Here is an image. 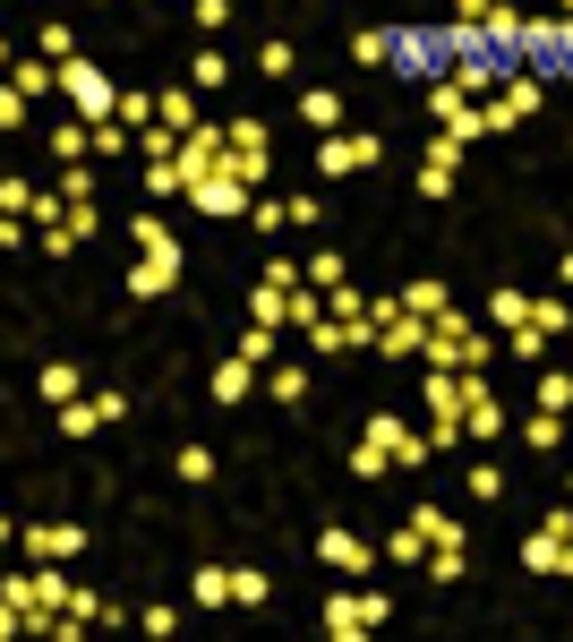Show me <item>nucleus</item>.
Instances as JSON below:
<instances>
[{
	"instance_id": "37998d69",
	"label": "nucleus",
	"mask_w": 573,
	"mask_h": 642,
	"mask_svg": "<svg viewBox=\"0 0 573 642\" xmlns=\"http://www.w3.org/2000/svg\"><path fill=\"white\" fill-rule=\"evenodd\" d=\"M309 283H317V291H334V283H351V266H343L334 249H317V257H309Z\"/></svg>"
},
{
	"instance_id": "79ce46f5",
	"label": "nucleus",
	"mask_w": 573,
	"mask_h": 642,
	"mask_svg": "<svg viewBox=\"0 0 573 642\" xmlns=\"http://www.w3.org/2000/svg\"><path fill=\"white\" fill-rule=\"evenodd\" d=\"M189 86H231V61H223V52H197V61H189Z\"/></svg>"
},
{
	"instance_id": "1a4fd4ad",
	"label": "nucleus",
	"mask_w": 573,
	"mask_h": 642,
	"mask_svg": "<svg viewBox=\"0 0 573 642\" xmlns=\"http://www.w3.org/2000/svg\"><path fill=\"white\" fill-rule=\"evenodd\" d=\"M317 557L334 566V574H351V582H360V574H377V557H385V548H368L360 531H317Z\"/></svg>"
},
{
	"instance_id": "39448f33",
	"label": "nucleus",
	"mask_w": 573,
	"mask_h": 642,
	"mask_svg": "<svg viewBox=\"0 0 573 642\" xmlns=\"http://www.w3.org/2000/svg\"><path fill=\"white\" fill-rule=\"evenodd\" d=\"M377 163H385V137H377V128H334V137H317V172H325V180L377 172Z\"/></svg>"
},
{
	"instance_id": "2eb2a0df",
	"label": "nucleus",
	"mask_w": 573,
	"mask_h": 642,
	"mask_svg": "<svg viewBox=\"0 0 573 642\" xmlns=\"http://www.w3.org/2000/svg\"><path fill=\"white\" fill-rule=\"evenodd\" d=\"M180 266H189V257H146V249H137V266H128V291H137V300H163V291L180 283Z\"/></svg>"
},
{
	"instance_id": "cd10ccee",
	"label": "nucleus",
	"mask_w": 573,
	"mask_h": 642,
	"mask_svg": "<svg viewBox=\"0 0 573 642\" xmlns=\"http://www.w3.org/2000/svg\"><path fill=\"white\" fill-rule=\"evenodd\" d=\"M34 394H43V403H77V369H69V360L34 369Z\"/></svg>"
},
{
	"instance_id": "a19ab883",
	"label": "nucleus",
	"mask_w": 573,
	"mask_h": 642,
	"mask_svg": "<svg viewBox=\"0 0 573 642\" xmlns=\"http://www.w3.org/2000/svg\"><path fill=\"white\" fill-rule=\"evenodd\" d=\"M522 437H531V446H565V412H531V420H522Z\"/></svg>"
},
{
	"instance_id": "423d86ee",
	"label": "nucleus",
	"mask_w": 573,
	"mask_h": 642,
	"mask_svg": "<svg viewBox=\"0 0 573 642\" xmlns=\"http://www.w3.org/2000/svg\"><path fill=\"white\" fill-rule=\"evenodd\" d=\"M317 617H325V634H334V642H360V634H377V625H385L394 609H385L377 591H334V600H325Z\"/></svg>"
},
{
	"instance_id": "09e8293b",
	"label": "nucleus",
	"mask_w": 573,
	"mask_h": 642,
	"mask_svg": "<svg viewBox=\"0 0 573 642\" xmlns=\"http://www.w3.org/2000/svg\"><path fill=\"white\" fill-rule=\"evenodd\" d=\"M428 574H437V582L462 574V540H437V548H428Z\"/></svg>"
},
{
	"instance_id": "3c124183",
	"label": "nucleus",
	"mask_w": 573,
	"mask_h": 642,
	"mask_svg": "<svg viewBox=\"0 0 573 642\" xmlns=\"http://www.w3.org/2000/svg\"><path fill=\"white\" fill-rule=\"evenodd\" d=\"M531 318H540L556 343H565V325H573V318H565V300H531Z\"/></svg>"
},
{
	"instance_id": "ddd939ff",
	"label": "nucleus",
	"mask_w": 573,
	"mask_h": 642,
	"mask_svg": "<svg viewBox=\"0 0 573 642\" xmlns=\"http://www.w3.org/2000/svg\"><path fill=\"white\" fill-rule=\"evenodd\" d=\"M368 437H377V446L394 454L403 472H419V463H428V446H437V437H419V428H403L394 412H377V420H368Z\"/></svg>"
},
{
	"instance_id": "ea45409f",
	"label": "nucleus",
	"mask_w": 573,
	"mask_h": 642,
	"mask_svg": "<svg viewBox=\"0 0 573 642\" xmlns=\"http://www.w3.org/2000/svg\"><path fill=\"white\" fill-rule=\"evenodd\" d=\"M231 609H265V574L257 566H231Z\"/></svg>"
},
{
	"instance_id": "58836bf2",
	"label": "nucleus",
	"mask_w": 573,
	"mask_h": 642,
	"mask_svg": "<svg viewBox=\"0 0 573 642\" xmlns=\"http://www.w3.org/2000/svg\"><path fill=\"white\" fill-rule=\"evenodd\" d=\"M403 309H411V318H446L454 300H446V283H411V291H403Z\"/></svg>"
},
{
	"instance_id": "bb28decb",
	"label": "nucleus",
	"mask_w": 573,
	"mask_h": 642,
	"mask_svg": "<svg viewBox=\"0 0 573 642\" xmlns=\"http://www.w3.org/2000/svg\"><path fill=\"white\" fill-rule=\"evenodd\" d=\"M274 352H283V325H257V318H249V334H240V360L274 369Z\"/></svg>"
},
{
	"instance_id": "864d4df0",
	"label": "nucleus",
	"mask_w": 573,
	"mask_h": 642,
	"mask_svg": "<svg viewBox=\"0 0 573 642\" xmlns=\"http://www.w3.org/2000/svg\"><path fill=\"white\" fill-rule=\"evenodd\" d=\"M197 27H206V34H223V27H231V0H197Z\"/></svg>"
},
{
	"instance_id": "c756f323",
	"label": "nucleus",
	"mask_w": 573,
	"mask_h": 642,
	"mask_svg": "<svg viewBox=\"0 0 573 642\" xmlns=\"http://www.w3.org/2000/svg\"><path fill=\"white\" fill-rule=\"evenodd\" d=\"M197 609H231V566H197Z\"/></svg>"
},
{
	"instance_id": "5701e85b",
	"label": "nucleus",
	"mask_w": 573,
	"mask_h": 642,
	"mask_svg": "<svg viewBox=\"0 0 573 642\" xmlns=\"http://www.w3.org/2000/svg\"><path fill=\"white\" fill-rule=\"evenodd\" d=\"M385 472H403V463H394V454H385L377 437H360V446H351V480H368V488H377Z\"/></svg>"
},
{
	"instance_id": "a878e982",
	"label": "nucleus",
	"mask_w": 573,
	"mask_h": 642,
	"mask_svg": "<svg viewBox=\"0 0 573 642\" xmlns=\"http://www.w3.org/2000/svg\"><path fill=\"white\" fill-rule=\"evenodd\" d=\"M128 240H137L146 257H180V240H171V224H163V215H137V224H128Z\"/></svg>"
},
{
	"instance_id": "f8f14e48",
	"label": "nucleus",
	"mask_w": 573,
	"mask_h": 642,
	"mask_svg": "<svg viewBox=\"0 0 573 642\" xmlns=\"http://www.w3.org/2000/svg\"><path fill=\"white\" fill-rule=\"evenodd\" d=\"M121 412H128V403L103 385V394H77V403H61V428H69V437H95V428H112Z\"/></svg>"
},
{
	"instance_id": "aec40b11",
	"label": "nucleus",
	"mask_w": 573,
	"mask_h": 642,
	"mask_svg": "<svg viewBox=\"0 0 573 642\" xmlns=\"http://www.w3.org/2000/svg\"><path fill=\"white\" fill-rule=\"evenodd\" d=\"M548 343H556V334H548L540 318H522V325H506V352L522 360V369H540V352H548Z\"/></svg>"
},
{
	"instance_id": "a211bd4d",
	"label": "nucleus",
	"mask_w": 573,
	"mask_h": 642,
	"mask_svg": "<svg viewBox=\"0 0 573 642\" xmlns=\"http://www.w3.org/2000/svg\"><path fill=\"white\" fill-rule=\"evenodd\" d=\"M249 318L257 325H291V283H265V275H257L249 283Z\"/></svg>"
},
{
	"instance_id": "e433bc0d",
	"label": "nucleus",
	"mask_w": 573,
	"mask_h": 642,
	"mask_svg": "<svg viewBox=\"0 0 573 642\" xmlns=\"http://www.w3.org/2000/svg\"><path fill=\"white\" fill-rule=\"evenodd\" d=\"M540 412H573V369H540Z\"/></svg>"
},
{
	"instance_id": "dca6fc26",
	"label": "nucleus",
	"mask_w": 573,
	"mask_h": 642,
	"mask_svg": "<svg viewBox=\"0 0 573 642\" xmlns=\"http://www.w3.org/2000/svg\"><path fill=\"white\" fill-rule=\"evenodd\" d=\"M419 343H428V318H411V309H403V318H385V325H377V360H411Z\"/></svg>"
},
{
	"instance_id": "c85d7f7f",
	"label": "nucleus",
	"mask_w": 573,
	"mask_h": 642,
	"mask_svg": "<svg viewBox=\"0 0 573 642\" xmlns=\"http://www.w3.org/2000/svg\"><path fill=\"white\" fill-rule=\"evenodd\" d=\"M385 557H394V566H428V531H419V522L385 531Z\"/></svg>"
},
{
	"instance_id": "2f4dec72",
	"label": "nucleus",
	"mask_w": 573,
	"mask_h": 642,
	"mask_svg": "<svg viewBox=\"0 0 573 642\" xmlns=\"http://www.w3.org/2000/svg\"><path fill=\"white\" fill-rule=\"evenodd\" d=\"M291 69H300V52H291L283 34H274V43H257V77H274V86H283Z\"/></svg>"
},
{
	"instance_id": "a18cd8bd",
	"label": "nucleus",
	"mask_w": 573,
	"mask_h": 642,
	"mask_svg": "<svg viewBox=\"0 0 573 642\" xmlns=\"http://www.w3.org/2000/svg\"><path fill=\"white\" fill-rule=\"evenodd\" d=\"M249 224H257V231H283V224H291V197H257Z\"/></svg>"
},
{
	"instance_id": "4be33fe9",
	"label": "nucleus",
	"mask_w": 573,
	"mask_h": 642,
	"mask_svg": "<svg viewBox=\"0 0 573 642\" xmlns=\"http://www.w3.org/2000/svg\"><path fill=\"white\" fill-rule=\"evenodd\" d=\"M163 128H180V137H189V128H206V121H197V86H163Z\"/></svg>"
},
{
	"instance_id": "8fccbe9b",
	"label": "nucleus",
	"mask_w": 573,
	"mask_h": 642,
	"mask_svg": "<svg viewBox=\"0 0 573 642\" xmlns=\"http://www.w3.org/2000/svg\"><path fill=\"white\" fill-rule=\"evenodd\" d=\"M180 480H215V454H206V446H180Z\"/></svg>"
},
{
	"instance_id": "4468645a",
	"label": "nucleus",
	"mask_w": 573,
	"mask_h": 642,
	"mask_svg": "<svg viewBox=\"0 0 573 642\" xmlns=\"http://www.w3.org/2000/svg\"><path fill=\"white\" fill-rule=\"evenodd\" d=\"M103 231V206H61V224H43V257H69L77 240Z\"/></svg>"
},
{
	"instance_id": "473e14b6",
	"label": "nucleus",
	"mask_w": 573,
	"mask_h": 642,
	"mask_svg": "<svg viewBox=\"0 0 573 642\" xmlns=\"http://www.w3.org/2000/svg\"><path fill=\"white\" fill-rule=\"evenodd\" d=\"M454 172H462V163H437V155H428V163H419V197H428V206H446V197H454Z\"/></svg>"
},
{
	"instance_id": "7c9ffc66",
	"label": "nucleus",
	"mask_w": 573,
	"mask_h": 642,
	"mask_svg": "<svg viewBox=\"0 0 573 642\" xmlns=\"http://www.w3.org/2000/svg\"><path fill=\"white\" fill-rule=\"evenodd\" d=\"M9 86H18V95H52V86H61V69H43V61H9Z\"/></svg>"
},
{
	"instance_id": "b1692460",
	"label": "nucleus",
	"mask_w": 573,
	"mask_h": 642,
	"mask_svg": "<svg viewBox=\"0 0 573 642\" xmlns=\"http://www.w3.org/2000/svg\"><path fill=\"white\" fill-rule=\"evenodd\" d=\"M522 318H531V291H513V283L488 291V325H497V334H506V325H522Z\"/></svg>"
},
{
	"instance_id": "5fc2aeb1",
	"label": "nucleus",
	"mask_w": 573,
	"mask_h": 642,
	"mask_svg": "<svg viewBox=\"0 0 573 642\" xmlns=\"http://www.w3.org/2000/svg\"><path fill=\"white\" fill-rule=\"evenodd\" d=\"M556 9H565V18H573V0H556Z\"/></svg>"
},
{
	"instance_id": "f704fd0d",
	"label": "nucleus",
	"mask_w": 573,
	"mask_h": 642,
	"mask_svg": "<svg viewBox=\"0 0 573 642\" xmlns=\"http://www.w3.org/2000/svg\"><path fill=\"white\" fill-rule=\"evenodd\" d=\"M61 197H69V206H95V197H103V180L86 172V163H61Z\"/></svg>"
},
{
	"instance_id": "4c0bfd02",
	"label": "nucleus",
	"mask_w": 573,
	"mask_h": 642,
	"mask_svg": "<svg viewBox=\"0 0 573 642\" xmlns=\"http://www.w3.org/2000/svg\"><path fill=\"white\" fill-rule=\"evenodd\" d=\"M231 172H240L249 189H265V146H249V137H231Z\"/></svg>"
},
{
	"instance_id": "c03bdc74",
	"label": "nucleus",
	"mask_w": 573,
	"mask_h": 642,
	"mask_svg": "<svg viewBox=\"0 0 573 642\" xmlns=\"http://www.w3.org/2000/svg\"><path fill=\"white\" fill-rule=\"evenodd\" d=\"M34 197H43V189H27V180L9 172V180H0V215H34Z\"/></svg>"
},
{
	"instance_id": "f03ea898",
	"label": "nucleus",
	"mask_w": 573,
	"mask_h": 642,
	"mask_svg": "<svg viewBox=\"0 0 573 642\" xmlns=\"http://www.w3.org/2000/svg\"><path fill=\"white\" fill-rule=\"evenodd\" d=\"M394 69H411L419 86H437L454 69V27H394Z\"/></svg>"
},
{
	"instance_id": "4d7b16f0",
	"label": "nucleus",
	"mask_w": 573,
	"mask_h": 642,
	"mask_svg": "<svg viewBox=\"0 0 573 642\" xmlns=\"http://www.w3.org/2000/svg\"><path fill=\"white\" fill-rule=\"evenodd\" d=\"M565 574H573V557H565Z\"/></svg>"
},
{
	"instance_id": "6e6d98bb",
	"label": "nucleus",
	"mask_w": 573,
	"mask_h": 642,
	"mask_svg": "<svg viewBox=\"0 0 573 642\" xmlns=\"http://www.w3.org/2000/svg\"><path fill=\"white\" fill-rule=\"evenodd\" d=\"M565 343H573V325H565Z\"/></svg>"
},
{
	"instance_id": "412c9836",
	"label": "nucleus",
	"mask_w": 573,
	"mask_h": 642,
	"mask_svg": "<svg viewBox=\"0 0 573 642\" xmlns=\"http://www.w3.org/2000/svg\"><path fill=\"white\" fill-rule=\"evenodd\" d=\"M351 61L360 69H394V27H360L351 34Z\"/></svg>"
},
{
	"instance_id": "6e6552de",
	"label": "nucleus",
	"mask_w": 573,
	"mask_h": 642,
	"mask_svg": "<svg viewBox=\"0 0 573 642\" xmlns=\"http://www.w3.org/2000/svg\"><path fill=\"white\" fill-rule=\"evenodd\" d=\"M18 548H27L34 566H69V557L86 548V531H77V522H34V531H18Z\"/></svg>"
},
{
	"instance_id": "49530a36",
	"label": "nucleus",
	"mask_w": 573,
	"mask_h": 642,
	"mask_svg": "<svg viewBox=\"0 0 573 642\" xmlns=\"http://www.w3.org/2000/svg\"><path fill=\"white\" fill-rule=\"evenodd\" d=\"M146 197H189L180 189V163H146Z\"/></svg>"
},
{
	"instance_id": "20e7f679",
	"label": "nucleus",
	"mask_w": 573,
	"mask_h": 642,
	"mask_svg": "<svg viewBox=\"0 0 573 642\" xmlns=\"http://www.w3.org/2000/svg\"><path fill=\"white\" fill-rule=\"evenodd\" d=\"M61 95H69L77 121H121V86H112L95 61H61Z\"/></svg>"
},
{
	"instance_id": "393cba45",
	"label": "nucleus",
	"mask_w": 573,
	"mask_h": 642,
	"mask_svg": "<svg viewBox=\"0 0 573 642\" xmlns=\"http://www.w3.org/2000/svg\"><path fill=\"white\" fill-rule=\"evenodd\" d=\"M249 385H257V360H223L215 369V403H249Z\"/></svg>"
},
{
	"instance_id": "f257e3e1",
	"label": "nucleus",
	"mask_w": 573,
	"mask_h": 642,
	"mask_svg": "<svg viewBox=\"0 0 573 642\" xmlns=\"http://www.w3.org/2000/svg\"><path fill=\"white\" fill-rule=\"evenodd\" d=\"M497 352H506V343H497V334H479L462 309L428 318V343H419V360H428V369H488Z\"/></svg>"
},
{
	"instance_id": "f3484780",
	"label": "nucleus",
	"mask_w": 573,
	"mask_h": 642,
	"mask_svg": "<svg viewBox=\"0 0 573 642\" xmlns=\"http://www.w3.org/2000/svg\"><path fill=\"white\" fill-rule=\"evenodd\" d=\"M300 128H325V137H334V128H343V95H334V86H300Z\"/></svg>"
},
{
	"instance_id": "603ef678",
	"label": "nucleus",
	"mask_w": 573,
	"mask_h": 642,
	"mask_svg": "<svg viewBox=\"0 0 573 642\" xmlns=\"http://www.w3.org/2000/svg\"><path fill=\"white\" fill-rule=\"evenodd\" d=\"M27 103H34V95H18V86H9V95H0V128H9V137H18V128H27Z\"/></svg>"
},
{
	"instance_id": "0eeeda50",
	"label": "nucleus",
	"mask_w": 573,
	"mask_h": 642,
	"mask_svg": "<svg viewBox=\"0 0 573 642\" xmlns=\"http://www.w3.org/2000/svg\"><path fill=\"white\" fill-rule=\"evenodd\" d=\"M522 61H556L573 77V18L548 9V18H522Z\"/></svg>"
},
{
	"instance_id": "7ed1b4c3",
	"label": "nucleus",
	"mask_w": 573,
	"mask_h": 642,
	"mask_svg": "<svg viewBox=\"0 0 573 642\" xmlns=\"http://www.w3.org/2000/svg\"><path fill=\"white\" fill-rule=\"evenodd\" d=\"M419 412H428V437H437V446H462V437H471V420H462V369H428Z\"/></svg>"
},
{
	"instance_id": "de8ad7c7",
	"label": "nucleus",
	"mask_w": 573,
	"mask_h": 642,
	"mask_svg": "<svg viewBox=\"0 0 573 642\" xmlns=\"http://www.w3.org/2000/svg\"><path fill=\"white\" fill-rule=\"evenodd\" d=\"M462 488H471V497H506V472H497V463H471V472H462Z\"/></svg>"
},
{
	"instance_id": "6ab92c4d",
	"label": "nucleus",
	"mask_w": 573,
	"mask_h": 642,
	"mask_svg": "<svg viewBox=\"0 0 573 642\" xmlns=\"http://www.w3.org/2000/svg\"><path fill=\"white\" fill-rule=\"evenodd\" d=\"M565 557H573V548L556 540L548 522H540V531H531V540H522V566H531V574H565Z\"/></svg>"
},
{
	"instance_id": "9b49d317",
	"label": "nucleus",
	"mask_w": 573,
	"mask_h": 642,
	"mask_svg": "<svg viewBox=\"0 0 573 642\" xmlns=\"http://www.w3.org/2000/svg\"><path fill=\"white\" fill-rule=\"evenodd\" d=\"M479 112H488V128H513V121H531V112H540V77H506V86H497V95L479 103Z\"/></svg>"
},
{
	"instance_id": "9d476101",
	"label": "nucleus",
	"mask_w": 573,
	"mask_h": 642,
	"mask_svg": "<svg viewBox=\"0 0 573 642\" xmlns=\"http://www.w3.org/2000/svg\"><path fill=\"white\" fill-rule=\"evenodd\" d=\"M189 206H197V215H215V224H231V215H249V206H257V189L223 172V180H197V189H189Z\"/></svg>"
},
{
	"instance_id": "72a5a7b5",
	"label": "nucleus",
	"mask_w": 573,
	"mask_h": 642,
	"mask_svg": "<svg viewBox=\"0 0 573 642\" xmlns=\"http://www.w3.org/2000/svg\"><path fill=\"white\" fill-rule=\"evenodd\" d=\"M265 394H274V403H309V369H265Z\"/></svg>"
},
{
	"instance_id": "c9c22d12",
	"label": "nucleus",
	"mask_w": 573,
	"mask_h": 642,
	"mask_svg": "<svg viewBox=\"0 0 573 642\" xmlns=\"http://www.w3.org/2000/svg\"><path fill=\"white\" fill-rule=\"evenodd\" d=\"M128 146H137V128H128V121H95V155L103 163H121Z\"/></svg>"
}]
</instances>
